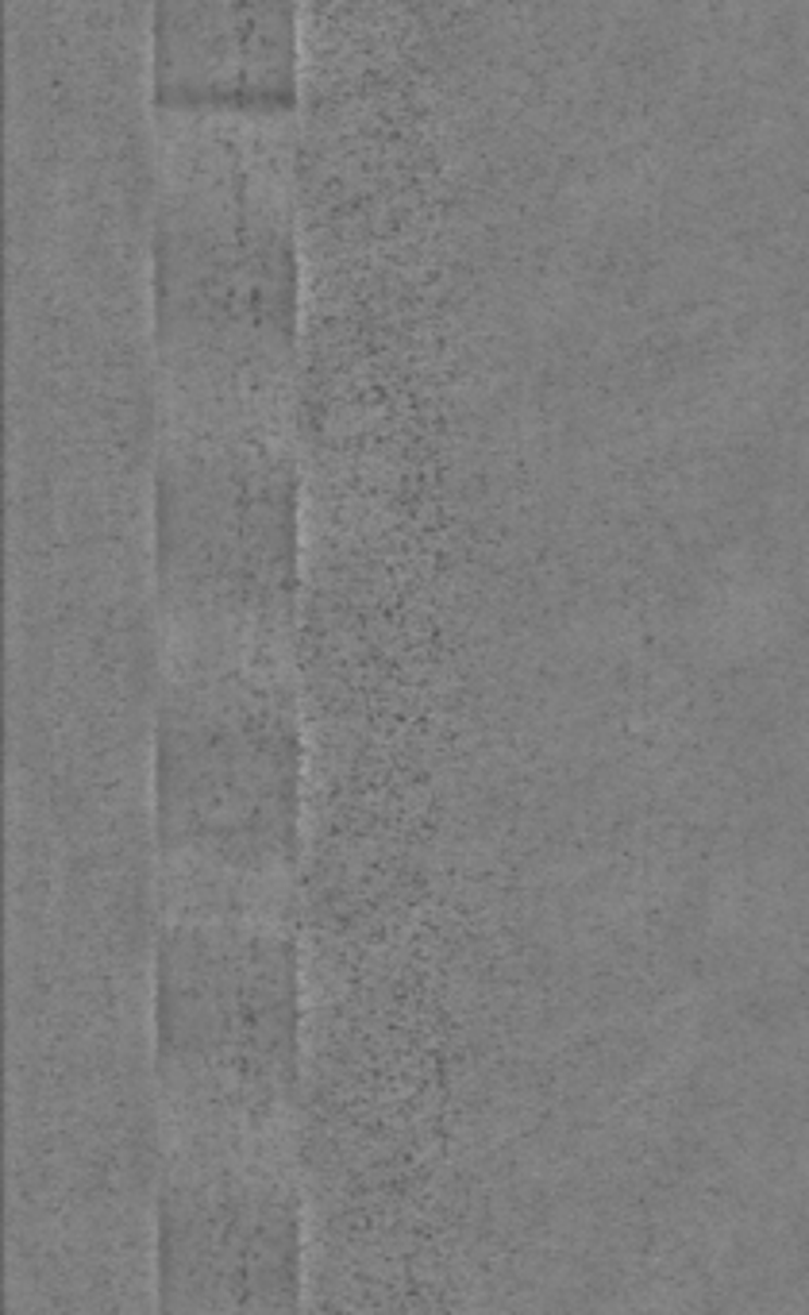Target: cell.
Wrapping results in <instances>:
<instances>
[{
  "label": "cell",
  "instance_id": "obj_6",
  "mask_svg": "<svg viewBox=\"0 0 809 1315\" xmlns=\"http://www.w3.org/2000/svg\"><path fill=\"white\" fill-rule=\"evenodd\" d=\"M151 82L170 112L282 116L301 82L294 0H159Z\"/></svg>",
  "mask_w": 809,
  "mask_h": 1315
},
{
  "label": "cell",
  "instance_id": "obj_4",
  "mask_svg": "<svg viewBox=\"0 0 809 1315\" xmlns=\"http://www.w3.org/2000/svg\"><path fill=\"white\" fill-rule=\"evenodd\" d=\"M154 579L166 641L286 645L301 591V463L286 409H166Z\"/></svg>",
  "mask_w": 809,
  "mask_h": 1315
},
{
  "label": "cell",
  "instance_id": "obj_5",
  "mask_svg": "<svg viewBox=\"0 0 809 1315\" xmlns=\"http://www.w3.org/2000/svg\"><path fill=\"white\" fill-rule=\"evenodd\" d=\"M159 1315H304L294 1145L162 1142Z\"/></svg>",
  "mask_w": 809,
  "mask_h": 1315
},
{
  "label": "cell",
  "instance_id": "obj_3",
  "mask_svg": "<svg viewBox=\"0 0 809 1315\" xmlns=\"http://www.w3.org/2000/svg\"><path fill=\"white\" fill-rule=\"evenodd\" d=\"M301 1018L289 918L162 910L151 1015L162 1142L294 1145Z\"/></svg>",
  "mask_w": 809,
  "mask_h": 1315
},
{
  "label": "cell",
  "instance_id": "obj_1",
  "mask_svg": "<svg viewBox=\"0 0 809 1315\" xmlns=\"http://www.w3.org/2000/svg\"><path fill=\"white\" fill-rule=\"evenodd\" d=\"M151 289L166 409H282L301 336V244L278 116L174 112Z\"/></svg>",
  "mask_w": 809,
  "mask_h": 1315
},
{
  "label": "cell",
  "instance_id": "obj_2",
  "mask_svg": "<svg viewBox=\"0 0 809 1315\" xmlns=\"http://www.w3.org/2000/svg\"><path fill=\"white\" fill-rule=\"evenodd\" d=\"M304 718L286 645L166 641L154 718L162 910L289 918Z\"/></svg>",
  "mask_w": 809,
  "mask_h": 1315
}]
</instances>
